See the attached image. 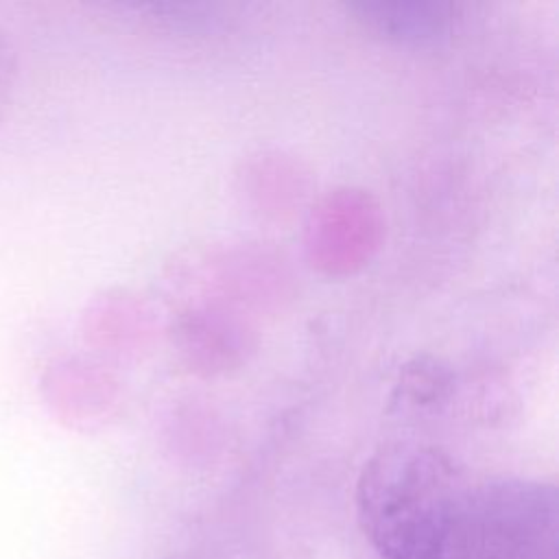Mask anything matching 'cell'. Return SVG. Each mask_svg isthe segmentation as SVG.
Returning a JSON list of instances; mask_svg holds the SVG:
<instances>
[{
  "instance_id": "6da1fadb",
  "label": "cell",
  "mask_w": 559,
  "mask_h": 559,
  "mask_svg": "<svg viewBox=\"0 0 559 559\" xmlns=\"http://www.w3.org/2000/svg\"><path fill=\"white\" fill-rule=\"evenodd\" d=\"M454 461L424 443H391L362 467L358 513L386 559H441L467 502Z\"/></svg>"
},
{
  "instance_id": "7a4b0ae2",
  "label": "cell",
  "mask_w": 559,
  "mask_h": 559,
  "mask_svg": "<svg viewBox=\"0 0 559 559\" xmlns=\"http://www.w3.org/2000/svg\"><path fill=\"white\" fill-rule=\"evenodd\" d=\"M365 11L371 15L369 20L380 26L382 31L386 28L393 35H432L439 33L445 24V15L441 13L439 4H428V2H395V4H365Z\"/></svg>"
}]
</instances>
